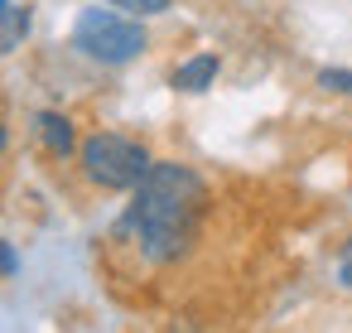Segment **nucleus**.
I'll return each instance as SVG.
<instances>
[{
  "label": "nucleus",
  "mask_w": 352,
  "mask_h": 333,
  "mask_svg": "<svg viewBox=\"0 0 352 333\" xmlns=\"http://www.w3.org/2000/svg\"><path fill=\"white\" fill-rule=\"evenodd\" d=\"M203 213H208L203 174L179 164V160H155L150 174L131 189V208L121 217V232L135 241V251L150 266H169L193 246Z\"/></svg>",
  "instance_id": "nucleus-1"
},
{
  "label": "nucleus",
  "mask_w": 352,
  "mask_h": 333,
  "mask_svg": "<svg viewBox=\"0 0 352 333\" xmlns=\"http://www.w3.org/2000/svg\"><path fill=\"white\" fill-rule=\"evenodd\" d=\"M78 164H82V179L107 189V193H126L135 189L145 174H150V150L135 140V136H121V131H97L78 145Z\"/></svg>",
  "instance_id": "nucleus-2"
},
{
  "label": "nucleus",
  "mask_w": 352,
  "mask_h": 333,
  "mask_svg": "<svg viewBox=\"0 0 352 333\" xmlns=\"http://www.w3.org/2000/svg\"><path fill=\"white\" fill-rule=\"evenodd\" d=\"M145 44H150L145 25H140L135 15H121L116 6H111V10L87 6V10L78 15V25H73V49L87 54L92 63H107V68H121V63L140 58Z\"/></svg>",
  "instance_id": "nucleus-3"
},
{
  "label": "nucleus",
  "mask_w": 352,
  "mask_h": 333,
  "mask_svg": "<svg viewBox=\"0 0 352 333\" xmlns=\"http://www.w3.org/2000/svg\"><path fill=\"white\" fill-rule=\"evenodd\" d=\"M217 73H222V58L217 54H193L188 63H179L169 73V87L174 92H208L217 83Z\"/></svg>",
  "instance_id": "nucleus-4"
},
{
  "label": "nucleus",
  "mask_w": 352,
  "mask_h": 333,
  "mask_svg": "<svg viewBox=\"0 0 352 333\" xmlns=\"http://www.w3.org/2000/svg\"><path fill=\"white\" fill-rule=\"evenodd\" d=\"M34 131H39V140H44V150H49L54 160H68V155L78 150V126H73L63 111H39V116H34Z\"/></svg>",
  "instance_id": "nucleus-5"
},
{
  "label": "nucleus",
  "mask_w": 352,
  "mask_h": 333,
  "mask_svg": "<svg viewBox=\"0 0 352 333\" xmlns=\"http://www.w3.org/2000/svg\"><path fill=\"white\" fill-rule=\"evenodd\" d=\"M30 10H6V20H0V54H10L25 34H30Z\"/></svg>",
  "instance_id": "nucleus-6"
},
{
  "label": "nucleus",
  "mask_w": 352,
  "mask_h": 333,
  "mask_svg": "<svg viewBox=\"0 0 352 333\" xmlns=\"http://www.w3.org/2000/svg\"><path fill=\"white\" fill-rule=\"evenodd\" d=\"M111 6H116V10H131L135 20H145V15H164L174 0H111Z\"/></svg>",
  "instance_id": "nucleus-7"
},
{
  "label": "nucleus",
  "mask_w": 352,
  "mask_h": 333,
  "mask_svg": "<svg viewBox=\"0 0 352 333\" xmlns=\"http://www.w3.org/2000/svg\"><path fill=\"white\" fill-rule=\"evenodd\" d=\"M318 87H328V92H352V73H342V68H323V73H318Z\"/></svg>",
  "instance_id": "nucleus-8"
},
{
  "label": "nucleus",
  "mask_w": 352,
  "mask_h": 333,
  "mask_svg": "<svg viewBox=\"0 0 352 333\" xmlns=\"http://www.w3.org/2000/svg\"><path fill=\"white\" fill-rule=\"evenodd\" d=\"M15 270H20V256H15V246H10V241H0V275L10 280Z\"/></svg>",
  "instance_id": "nucleus-9"
},
{
  "label": "nucleus",
  "mask_w": 352,
  "mask_h": 333,
  "mask_svg": "<svg viewBox=\"0 0 352 333\" xmlns=\"http://www.w3.org/2000/svg\"><path fill=\"white\" fill-rule=\"evenodd\" d=\"M338 280H342V285H347V290H352V246H347V251H342V266H338Z\"/></svg>",
  "instance_id": "nucleus-10"
},
{
  "label": "nucleus",
  "mask_w": 352,
  "mask_h": 333,
  "mask_svg": "<svg viewBox=\"0 0 352 333\" xmlns=\"http://www.w3.org/2000/svg\"><path fill=\"white\" fill-rule=\"evenodd\" d=\"M6 150H10V131H6V121H0V160H6Z\"/></svg>",
  "instance_id": "nucleus-11"
},
{
  "label": "nucleus",
  "mask_w": 352,
  "mask_h": 333,
  "mask_svg": "<svg viewBox=\"0 0 352 333\" xmlns=\"http://www.w3.org/2000/svg\"><path fill=\"white\" fill-rule=\"evenodd\" d=\"M6 10H10V0H0V20H6Z\"/></svg>",
  "instance_id": "nucleus-12"
}]
</instances>
